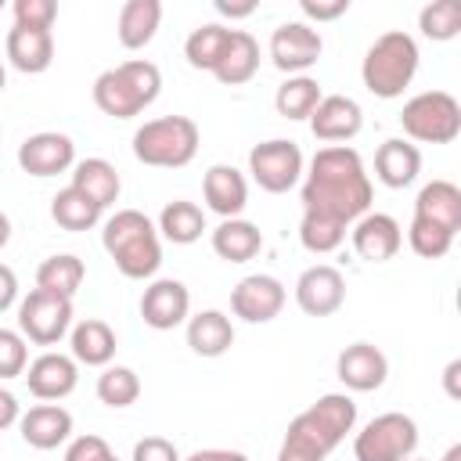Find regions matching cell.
<instances>
[{
  "label": "cell",
  "mask_w": 461,
  "mask_h": 461,
  "mask_svg": "<svg viewBox=\"0 0 461 461\" xmlns=\"http://www.w3.org/2000/svg\"><path fill=\"white\" fill-rule=\"evenodd\" d=\"M371 198L375 191L357 148L328 144L310 158V173L303 180V212H321L349 227L371 209Z\"/></svg>",
  "instance_id": "obj_1"
},
{
  "label": "cell",
  "mask_w": 461,
  "mask_h": 461,
  "mask_svg": "<svg viewBox=\"0 0 461 461\" xmlns=\"http://www.w3.org/2000/svg\"><path fill=\"white\" fill-rule=\"evenodd\" d=\"M353 425H357L353 396L324 393L317 403H310L303 414L288 421L277 461H324L346 439V432H353Z\"/></svg>",
  "instance_id": "obj_2"
},
{
  "label": "cell",
  "mask_w": 461,
  "mask_h": 461,
  "mask_svg": "<svg viewBox=\"0 0 461 461\" xmlns=\"http://www.w3.org/2000/svg\"><path fill=\"white\" fill-rule=\"evenodd\" d=\"M101 245L112 256L115 270L130 281H144L162 267V238L158 227L140 209H119L104 220Z\"/></svg>",
  "instance_id": "obj_3"
},
{
  "label": "cell",
  "mask_w": 461,
  "mask_h": 461,
  "mask_svg": "<svg viewBox=\"0 0 461 461\" xmlns=\"http://www.w3.org/2000/svg\"><path fill=\"white\" fill-rule=\"evenodd\" d=\"M162 90V72L148 58H130L115 68H104L94 79V104L112 119H133L155 104Z\"/></svg>",
  "instance_id": "obj_4"
},
{
  "label": "cell",
  "mask_w": 461,
  "mask_h": 461,
  "mask_svg": "<svg viewBox=\"0 0 461 461\" xmlns=\"http://www.w3.org/2000/svg\"><path fill=\"white\" fill-rule=\"evenodd\" d=\"M414 72H418V43H414V36L403 32V29L382 32V36L367 47L364 65H360L364 86H367L375 97H382V101L400 97V94L411 86Z\"/></svg>",
  "instance_id": "obj_5"
},
{
  "label": "cell",
  "mask_w": 461,
  "mask_h": 461,
  "mask_svg": "<svg viewBox=\"0 0 461 461\" xmlns=\"http://www.w3.org/2000/svg\"><path fill=\"white\" fill-rule=\"evenodd\" d=\"M198 144H202L198 122L187 119V115H162V119L144 122L133 133L137 162L155 166V169H180V166H187L198 155Z\"/></svg>",
  "instance_id": "obj_6"
},
{
  "label": "cell",
  "mask_w": 461,
  "mask_h": 461,
  "mask_svg": "<svg viewBox=\"0 0 461 461\" xmlns=\"http://www.w3.org/2000/svg\"><path fill=\"white\" fill-rule=\"evenodd\" d=\"M400 126H403V133L411 140H421V144H450L461 133V104L447 90L414 94L403 104V112H400Z\"/></svg>",
  "instance_id": "obj_7"
},
{
  "label": "cell",
  "mask_w": 461,
  "mask_h": 461,
  "mask_svg": "<svg viewBox=\"0 0 461 461\" xmlns=\"http://www.w3.org/2000/svg\"><path fill=\"white\" fill-rule=\"evenodd\" d=\"M418 450V425L411 414L385 411L371 418L353 436V457L357 461H411Z\"/></svg>",
  "instance_id": "obj_8"
},
{
  "label": "cell",
  "mask_w": 461,
  "mask_h": 461,
  "mask_svg": "<svg viewBox=\"0 0 461 461\" xmlns=\"http://www.w3.org/2000/svg\"><path fill=\"white\" fill-rule=\"evenodd\" d=\"M72 328V299L32 288L18 303V331L32 346H58Z\"/></svg>",
  "instance_id": "obj_9"
},
{
  "label": "cell",
  "mask_w": 461,
  "mask_h": 461,
  "mask_svg": "<svg viewBox=\"0 0 461 461\" xmlns=\"http://www.w3.org/2000/svg\"><path fill=\"white\" fill-rule=\"evenodd\" d=\"M249 173L267 194H285L303 176V151L295 140H263L249 151Z\"/></svg>",
  "instance_id": "obj_10"
},
{
  "label": "cell",
  "mask_w": 461,
  "mask_h": 461,
  "mask_svg": "<svg viewBox=\"0 0 461 461\" xmlns=\"http://www.w3.org/2000/svg\"><path fill=\"white\" fill-rule=\"evenodd\" d=\"M321 50H324V40L306 22H281L270 32V61L285 76H303L306 68H313Z\"/></svg>",
  "instance_id": "obj_11"
},
{
  "label": "cell",
  "mask_w": 461,
  "mask_h": 461,
  "mask_svg": "<svg viewBox=\"0 0 461 461\" xmlns=\"http://www.w3.org/2000/svg\"><path fill=\"white\" fill-rule=\"evenodd\" d=\"M230 310L249 324H267L285 310V285L270 274H249L234 285Z\"/></svg>",
  "instance_id": "obj_12"
},
{
  "label": "cell",
  "mask_w": 461,
  "mask_h": 461,
  "mask_svg": "<svg viewBox=\"0 0 461 461\" xmlns=\"http://www.w3.org/2000/svg\"><path fill=\"white\" fill-rule=\"evenodd\" d=\"M187 313H191V292H187V285L176 281V277H158V281H151V285L144 288V295H140V317H144V324L155 328V331H173V328H180V324L187 321Z\"/></svg>",
  "instance_id": "obj_13"
},
{
  "label": "cell",
  "mask_w": 461,
  "mask_h": 461,
  "mask_svg": "<svg viewBox=\"0 0 461 461\" xmlns=\"http://www.w3.org/2000/svg\"><path fill=\"white\" fill-rule=\"evenodd\" d=\"M18 166L29 176H58L76 166V144H72V137H65L58 130L32 133L18 144Z\"/></svg>",
  "instance_id": "obj_14"
},
{
  "label": "cell",
  "mask_w": 461,
  "mask_h": 461,
  "mask_svg": "<svg viewBox=\"0 0 461 461\" xmlns=\"http://www.w3.org/2000/svg\"><path fill=\"white\" fill-rule=\"evenodd\" d=\"M295 303L310 317H331L346 303V277L328 263H313L295 281Z\"/></svg>",
  "instance_id": "obj_15"
},
{
  "label": "cell",
  "mask_w": 461,
  "mask_h": 461,
  "mask_svg": "<svg viewBox=\"0 0 461 461\" xmlns=\"http://www.w3.org/2000/svg\"><path fill=\"white\" fill-rule=\"evenodd\" d=\"M364 130V112L346 94H328L310 115V133L324 144H346Z\"/></svg>",
  "instance_id": "obj_16"
},
{
  "label": "cell",
  "mask_w": 461,
  "mask_h": 461,
  "mask_svg": "<svg viewBox=\"0 0 461 461\" xmlns=\"http://www.w3.org/2000/svg\"><path fill=\"white\" fill-rule=\"evenodd\" d=\"M335 375H339V382H342L346 389H353V393H375V389H382V382H385V375H389V360H385V353H382L378 346H371V342H353V346H346V349L339 353Z\"/></svg>",
  "instance_id": "obj_17"
},
{
  "label": "cell",
  "mask_w": 461,
  "mask_h": 461,
  "mask_svg": "<svg viewBox=\"0 0 461 461\" xmlns=\"http://www.w3.org/2000/svg\"><path fill=\"white\" fill-rule=\"evenodd\" d=\"M25 382H29V393H32L36 400L54 403V400H65V396L76 389V382H79V364H76L72 357H65V353L47 349V353H40V357L25 367Z\"/></svg>",
  "instance_id": "obj_18"
},
{
  "label": "cell",
  "mask_w": 461,
  "mask_h": 461,
  "mask_svg": "<svg viewBox=\"0 0 461 461\" xmlns=\"http://www.w3.org/2000/svg\"><path fill=\"white\" fill-rule=\"evenodd\" d=\"M403 245V230L389 212H364L353 223V249L360 259L367 263H385L400 252Z\"/></svg>",
  "instance_id": "obj_19"
},
{
  "label": "cell",
  "mask_w": 461,
  "mask_h": 461,
  "mask_svg": "<svg viewBox=\"0 0 461 461\" xmlns=\"http://www.w3.org/2000/svg\"><path fill=\"white\" fill-rule=\"evenodd\" d=\"M22 439L36 450H54L72 436V414L61 403H36L18 418Z\"/></svg>",
  "instance_id": "obj_20"
},
{
  "label": "cell",
  "mask_w": 461,
  "mask_h": 461,
  "mask_svg": "<svg viewBox=\"0 0 461 461\" xmlns=\"http://www.w3.org/2000/svg\"><path fill=\"white\" fill-rule=\"evenodd\" d=\"M202 194H205V205H209L216 216L234 220V216L245 209V202H249V184H245V176H241L234 166L216 162V166L205 169Z\"/></svg>",
  "instance_id": "obj_21"
},
{
  "label": "cell",
  "mask_w": 461,
  "mask_h": 461,
  "mask_svg": "<svg viewBox=\"0 0 461 461\" xmlns=\"http://www.w3.org/2000/svg\"><path fill=\"white\" fill-rule=\"evenodd\" d=\"M414 220L436 223V227H443L457 238V230H461V187L450 184V180L425 184L414 198Z\"/></svg>",
  "instance_id": "obj_22"
},
{
  "label": "cell",
  "mask_w": 461,
  "mask_h": 461,
  "mask_svg": "<svg viewBox=\"0 0 461 461\" xmlns=\"http://www.w3.org/2000/svg\"><path fill=\"white\" fill-rule=\"evenodd\" d=\"M418 173H421V151L411 140L389 137V140L378 144V151H375V176L385 187H393V191L407 187V184L418 180Z\"/></svg>",
  "instance_id": "obj_23"
},
{
  "label": "cell",
  "mask_w": 461,
  "mask_h": 461,
  "mask_svg": "<svg viewBox=\"0 0 461 461\" xmlns=\"http://www.w3.org/2000/svg\"><path fill=\"white\" fill-rule=\"evenodd\" d=\"M4 47H7V61L18 72H25V76H40L54 61V36L47 29H22V25H14L7 32Z\"/></svg>",
  "instance_id": "obj_24"
},
{
  "label": "cell",
  "mask_w": 461,
  "mask_h": 461,
  "mask_svg": "<svg viewBox=\"0 0 461 461\" xmlns=\"http://www.w3.org/2000/svg\"><path fill=\"white\" fill-rule=\"evenodd\" d=\"M256 72H259V43H256V36L245 32V29H230V40H227V47H223L212 76L223 86H241Z\"/></svg>",
  "instance_id": "obj_25"
},
{
  "label": "cell",
  "mask_w": 461,
  "mask_h": 461,
  "mask_svg": "<svg viewBox=\"0 0 461 461\" xmlns=\"http://www.w3.org/2000/svg\"><path fill=\"white\" fill-rule=\"evenodd\" d=\"M68 346H72V360H76V364L108 367L112 357H115V331H112L104 321L86 317V321H79V324L68 331Z\"/></svg>",
  "instance_id": "obj_26"
},
{
  "label": "cell",
  "mask_w": 461,
  "mask_h": 461,
  "mask_svg": "<svg viewBox=\"0 0 461 461\" xmlns=\"http://www.w3.org/2000/svg\"><path fill=\"white\" fill-rule=\"evenodd\" d=\"M158 22H162V4L158 0H126L119 7V22H115L119 43L126 50L148 47L155 40V32H158Z\"/></svg>",
  "instance_id": "obj_27"
},
{
  "label": "cell",
  "mask_w": 461,
  "mask_h": 461,
  "mask_svg": "<svg viewBox=\"0 0 461 461\" xmlns=\"http://www.w3.org/2000/svg\"><path fill=\"white\" fill-rule=\"evenodd\" d=\"M187 346L198 357H223L234 346V324L223 310H202L187 317Z\"/></svg>",
  "instance_id": "obj_28"
},
{
  "label": "cell",
  "mask_w": 461,
  "mask_h": 461,
  "mask_svg": "<svg viewBox=\"0 0 461 461\" xmlns=\"http://www.w3.org/2000/svg\"><path fill=\"white\" fill-rule=\"evenodd\" d=\"M72 187H76L79 194H86V198L104 212V209L119 198L122 180H119L115 166H112L108 158H83V162H76V169H72Z\"/></svg>",
  "instance_id": "obj_29"
},
{
  "label": "cell",
  "mask_w": 461,
  "mask_h": 461,
  "mask_svg": "<svg viewBox=\"0 0 461 461\" xmlns=\"http://www.w3.org/2000/svg\"><path fill=\"white\" fill-rule=\"evenodd\" d=\"M263 249V230L241 216L234 220H223L216 230H212V252L227 263H249L256 259Z\"/></svg>",
  "instance_id": "obj_30"
},
{
  "label": "cell",
  "mask_w": 461,
  "mask_h": 461,
  "mask_svg": "<svg viewBox=\"0 0 461 461\" xmlns=\"http://www.w3.org/2000/svg\"><path fill=\"white\" fill-rule=\"evenodd\" d=\"M83 277H86L83 259L72 256V252H58V256H47V259L40 263V270H36V288L72 299V295L79 292Z\"/></svg>",
  "instance_id": "obj_31"
},
{
  "label": "cell",
  "mask_w": 461,
  "mask_h": 461,
  "mask_svg": "<svg viewBox=\"0 0 461 461\" xmlns=\"http://www.w3.org/2000/svg\"><path fill=\"white\" fill-rule=\"evenodd\" d=\"M202 230H205V212L187 198H176L158 212V234L173 245H191L202 238Z\"/></svg>",
  "instance_id": "obj_32"
},
{
  "label": "cell",
  "mask_w": 461,
  "mask_h": 461,
  "mask_svg": "<svg viewBox=\"0 0 461 461\" xmlns=\"http://www.w3.org/2000/svg\"><path fill=\"white\" fill-rule=\"evenodd\" d=\"M321 97L324 94H321V83L313 76H288L274 94V108L285 119H310L313 108L321 104Z\"/></svg>",
  "instance_id": "obj_33"
},
{
  "label": "cell",
  "mask_w": 461,
  "mask_h": 461,
  "mask_svg": "<svg viewBox=\"0 0 461 461\" xmlns=\"http://www.w3.org/2000/svg\"><path fill=\"white\" fill-rule=\"evenodd\" d=\"M227 40H230V29L220 25V22H209V25L191 29V36L184 40L187 65L191 68H202V72H212L216 61H220V54H223V47H227Z\"/></svg>",
  "instance_id": "obj_34"
},
{
  "label": "cell",
  "mask_w": 461,
  "mask_h": 461,
  "mask_svg": "<svg viewBox=\"0 0 461 461\" xmlns=\"http://www.w3.org/2000/svg\"><path fill=\"white\" fill-rule=\"evenodd\" d=\"M50 216H54V223H58L61 230H90V227L101 220V209H97L86 194H79V191L68 184V187H61V191L50 198Z\"/></svg>",
  "instance_id": "obj_35"
},
{
  "label": "cell",
  "mask_w": 461,
  "mask_h": 461,
  "mask_svg": "<svg viewBox=\"0 0 461 461\" xmlns=\"http://www.w3.org/2000/svg\"><path fill=\"white\" fill-rule=\"evenodd\" d=\"M137 396H140V378L133 367L108 364L97 375V400L104 407H130V403H137Z\"/></svg>",
  "instance_id": "obj_36"
},
{
  "label": "cell",
  "mask_w": 461,
  "mask_h": 461,
  "mask_svg": "<svg viewBox=\"0 0 461 461\" xmlns=\"http://www.w3.org/2000/svg\"><path fill=\"white\" fill-rule=\"evenodd\" d=\"M418 29L421 36L436 40V43H447L461 32V4L457 0H432L418 11Z\"/></svg>",
  "instance_id": "obj_37"
},
{
  "label": "cell",
  "mask_w": 461,
  "mask_h": 461,
  "mask_svg": "<svg viewBox=\"0 0 461 461\" xmlns=\"http://www.w3.org/2000/svg\"><path fill=\"white\" fill-rule=\"evenodd\" d=\"M299 241L306 252H317V256H328L335 252L342 241H346V227L331 216H321V212H303V223H299Z\"/></svg>",
  "instance_id": "obj_38"
},
{
  "label": "cell",
  "mask_w": 461,
  "mask_h": 461,
  "mask_svg": "<svg viewBox=\"0 0 461 461\" xmlns=\"http://www.w3.org/2000/svg\"><path fill=\"white\" fill-rule=\"evenodd\" d=\"M407 241L411 249L421 256V259H443L454 245V234L436 227V223H425V220H411V230H407Z\"/></svg>",
  "instance_id": "obj_39"
},
{
  "label": "cell",
  "mask_w": 461,
  "mask_h": 461,
  "mask_svg": "<svg viewBox=\"0 0 461 461\" xmlns=\"http://www.w3.org/2000/svg\"><path fill=\"white\" fill-rule=\"evenodd\" d=\"M25 367H29V346H25L22 331L0 328V382L25 375Z\"/></svg>",
  "instance_id": "obj_40"
},
{
  "label": "cell",
  "mask_w": 461,
  "mask_h": 461,
  "mask_svg": "<svg viewBox=\"0 0 461 461\" xmlns=\"http://www.w3.org/2000/svg\"><path fill=\"white\" fill-rule=\"evenodd\" d=\"M58 18V4L54 0H14V25L22 29H47Z\"/></svg>",
  "instance_id": "obj_41"
},
{
  "label": "cell",
  "mask_w": 461,
  "mask_h": 461,
  "mask_svg": "<svg viewBox=\"0 0 461 461\" xmlns=\"http://www.w3.org/2000/svg\"><path fill=\"white\" fill-rule=\"evenodd\" d=\"M112 457H115V454H112L108 439H101V436H94V432L76 436V439L68 443V450H65V461H112Z\"/></svg>",
  "instance_id": "obj_42"
},
{
  "label": "cell",
  "mask_w": 461,
  "mask_h": 461,
  "mask_svg": "<svg viewBox=\"0 0 461 461\" xmlns=\"http://www.w3.org/2000/svg\"><path fill=\"white\" fill-rule=\"evenodd\" d=\"M130 461H180V450L166 436H144V439L133 443V457Z\"/></svg>",
  "instance_id": "obj_43"
},
{
  "label": "cell",
  "mask_w": 461,
  "mask_h": 461,
  "mask_svg": "<svg viewBox=\"0 0 461 461\" xmlns=\"http://www.w3.org/2000/svg\"><path fill=\"white\" fill-rule=\"evenodd\" d=\"M299 7L310 22H335L349 11V0H299Z\"/></svg>",
  "instance_id": "obj_44"
},
{
  "label": "cell",
  "mask_w": 461,
  "mask_h": 461,
  "mask_svg": "<svg viewBox=\"0 0 461 461\" xmlns=\"http://www.w3.org/2000/svg\"><path fill=\"white\" fill-rule=\"evenodd\" d=\"M14 299H18V277H14V270L7 263H0V313L11 310Z\"/></svg>",
  "instance_id": "obj_45"
},
{
  "label": "cell",
  "mask_w": 461,
  "mask_h": 461,
  "mask_svg": "<svg viewBox=\"0 0 461 461\" xmlns=\"http://www.w3.org/2000/svg\"><path fill=\"white\" fill-rule=\"evenodd\" d=\"M18 418H22V407H18L14 393H7V389L0 385V429H11Z\"/></svg>",
  "instance_id": "obj_46"
},
{
  "label": "cell",
  "mask_w": 461,
  "mask_h": 461,
  "mask_svg": "<svg viewBox=\"0 0 461 461\" xmlns=\"http://www.w3.org/2000/svg\"><path fill=\"white\" fill-rule=\"evenodd\" d=\"M187 461H249L241 450H223V447H209V450H194Z\"/></svg>",
  "instance_id": "obj_47"
},
{
  "label": "cell",
  "mask_w": 461,
  "mask_h": 461,
  "mask_svg": "<svg viewBox=\"0 0 461 461\" xmlns=\"http://www.w3.org/2000/svg\"><path fill=\"white\" fill-rule=\"evenodd\" d=\"M216 11L223 18H249L256 14V0H245V4H230V0H216Z\"/></svg>",
  "instance_id": "obj_48"
},
{
  "label": "cell",
  "mask_w": 461,
  "mask_h": 461,
  "mask_svg": "<svg viewBox=\"0 0 461 461\" xmlns=\"http://www.w3.org/2000/svg\"><path fill=\"white\" fill-rule=\"evenodd\" d=\"M457 371H461V360H450V364H447V393H450V396H457V385H454Z\"/></svg>",
  "instance_id": "obj_49"
},
{
  "label": "cell",
  "mask_w": 461,
  "mask_h": 461,
  "mask_svg": "<svg viewBox=\"0 0 461 461\" xmlns=\"http://www.w3.org/2000/svg\"><path fill=\"white\" fill-rule=\"evenodd\" d=\"M11 241V220H7V212H0V249Z\"/></svg>",
  "instance_id": "obj_50"
},
{
  "label": "cell",
  "mask_w": 461,
  "mask_h": 461,
  "mask_svg": "<svg viewBox=\"0 0 461 461\" xmlns=\"http://www.w3.org/2000/svg\"><path fill=\"white\" fill-rule=\"evenodd\" d=\"M443 461H461V443H454V447L443 454Z\"/></svg>",
  "instance_id": "obj_51"
},
{
  "label": "cell",
  "mask_w": 461,
  "mask_h": 461,
  "mask_svg": "<svg viewBox=\"0 0 461 461\" xmlns=\"http://www.w3.org/2000/svg\"><path fill=\"white\" fill-rule=\"evenodd\" d=\"M4 86H7V68H4V61H0V94H4Z\"/></svg>",
  "instance_id": "obj_52"
},
{
  "label": "cell",
  "mask_w": 461,
  "mask_h": 461,
  "mask_svg": "<svg viewBox=\"0 0 461 461\" xmlns=\"http://www.w3.org/2000/svg\"><path fill=\"white\" fill-rule=\"evenodd\" d=\"M112 461H119V457H112Z\"/></svg>",
  "instance_id": "obj_53"
},
{
  "label": "cell",
  "mask_w": 461,
  "mask_h": 461,
  "mask_svg": "<svg viewBox=\"0 0 461 461\" xmlns=\"http://www.w3.org/2000/svg\"><path fill=\"white\" fill-rule=\"evenodd\" d=\"M0 7H4V4H0Z\"/></svg>",
  "instance_id": "obj_54"
}]
</instances>
